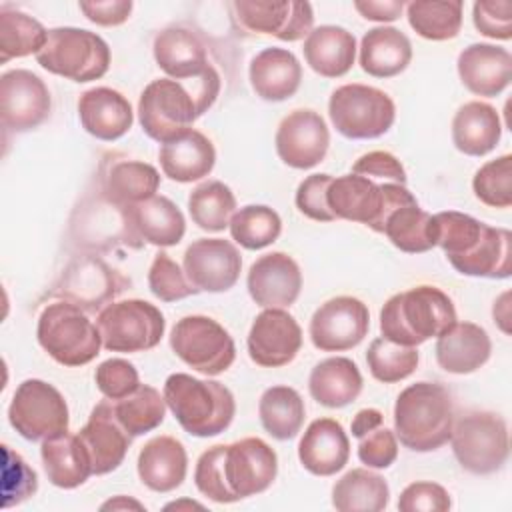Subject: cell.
I'll list each match as a JSON object with an SVG mask.
<instances>
[{"label":"cell","mask_w":512,"mask_h":512,"mask_svg":"<svg viewBox=\"0 0 512 512\" xmlns=\"http://www.w3.org/2000/svg\"><path fill=\"white\" fill-rule=\"evenodd\" d=\"M412 44L394 26H376L362 36L360 68L374 78H392L408 68Z\"/></svg>","instance_id":"cell-37"},{"label":"cell","mask_w":512,"mask_h":512,"mask_svg":"<svg viewBox=\"0 0 512 512\" xmlns=\"http://www.w3.org/2000/svg\"><path fill=\"white\" fill-rule=\"evenodd\" d=\"M78 116L82 128L104 142L122 138L134 122V112L128 98L106 86H96L80 94Z\"/></svg>","instance_id":"cell-25"},{"label":"cell","mask_w":512,"mask_h":512,"mask_svg":"<svg viewBox=\"0 0 512 512\" xmlns=\"http://www.w3.org/2000/svg\"><path fill=\"white\" fill-rule=\"evenodd\" d=\"M102 346L110 352H144L160 344L166 328L162 312L140 298L106 304L96 318Z\"/></svg>","instance_id":"cell-11"},{"label":"cell","mask_w":512,"mask_h":512,"mask_svg":"<svg viewBox=\"0 0 512 512\" xmlns=\"http://www.w3.org/2000/svg\"><path fill=\"white\" fill-rule=\"evenodd\" d=\"M224 450H226V444H216L200 454L194 468V484L200 490V494H204L206 498L218 504H232L238 500L226 482Z\"/></svg>","instance_id":"cell-51"},{"label":"cell","mask_w":512,"mask_h":512,"mask_svg":"<svg viewBox=\"0 0 512 512\" xmlns=\"http://www.w3.org/2000/svg\"><path fill=\"white\" fill-rule=\"evenodd\" d=\"M36 60L50 74L72 82H90L108 72L110 48L96 32L60 26L48 30V40L36 54Z\"/></svg>","instance_id":"cell-8"},{"label":"cell","mask_w":512,"mask_h":512,"mask_svg":"<svg viewBox=\"0 0 512 512\" xmlns=\"http://www.w3.org/2000/svg\"><path fill=\"white\" fill-rule=\"evenodd\" d=\"M454 404L438 382H416L404 388L394 404V434L412 452H432L452 436Z\"/></svg>","instance_id":"cell-3"},{"label":"cell","mask_w":512,"mask_h":512,"mask_svg":"<svg viewBox=\"0 0 512 512\" xmlns=\"http://www.w3.org/2000/svg\"><path fill=\"white\" fill-rule=\"evenodd\" d=\"M182 266L198 292H226L240 278L242 256L230 240L200 238L186 248Z\"/></svg>","instance_id":"cell-19"},{"label":"cell","mask_w":512,"mask_h":512,"mask_svg":"<svg viewBox=\"0 0 512 512\" xmlns=\"http://www.w3.org/2000/svg\"><path fill=\"white\" fill-rule=\"evenodd\" d=\"M500 136L498 110L486 102H466L452 118V142L466 156H486L498 146Z\"/></svg>","instance_id":"cell-35"},{"label":"cell","mask_w":512,"mask_h":512,"mask_svg":"<svg viewBox=\"0 0 512 512\" xmlns=\"http://www.w3.org/2000/svg\"><path fill=\"white\" fill-rule=\"evenodd\" d=\"M164 400L182 430L198 438L222 434L236 414L234 394L222 382L184 372L166 378Z\"/></svg>","instance_id":"cell-5"},{"label":"cell","mask_w":512,"mask_h":512,"mask_svg":"<svg viewBox=\"0 0 512 512\" xmlns=\"http://www.w3.org/2000/svg\"><path fill=\"white\" fill-rule=\"evenodd\" d=\"M48 40V30L30 14L16 8H0V62L38 54Z\"/></svg>","instance_id":"cell-42"},{"label":"cell","mask_w":512,"mask_h":512,"mask_svg":"<svg viewBox=\"0 0 512 512\" xmlns=\"http://www.w3.org/2000/svg\"><path fill=\"white\" fill-rule=\"evenodd\" d=\"M246 288L250 298L262 308L292 306L302 290V272L286 252H268L252 262Z\"/></svg>","instance_id":"cell-22"},{"label":"cell","mask_w":512,"mask_h":512,"mask_svg":"<svg viewBox=\"0 0 512 512\" xmlns=\"http://www.w3.org/2000/svg\"><path fill=\"white\" fill-rule=\"evenodd\" d=\"M164 508H166V510H180V508H202V504H198V502H192V500H180V502H172V504H166Z\"/></svg>","instance_id":"cell-63"},{"label":"cell","mask_w":512,"mask_h":512,"mask_svg":"<svg viewBox=\"0 0 512 512\" xmlns=\"http://www.w3.org/2000/svg\"><path fill=\"white\" fill-rule=\"evenodd\" d=\"M230 236L246 250H262L278 240L282 220L278 212L264 204H248L230 218Z\"/></svg>","instance_id":"cell-46"},{"label":"cell","mask_w":512,"mask_h":512,"mask_svg":"<svg viewBox=\"0 0 512 512\" xmlns=\"http://www.w3.org/2000/svg\"><path fill=\"white\" fill-rule=\"evenodd\" d=\"M450 508L448 490L436 482H412L398 498L400 512H446Z\"/></svg>","instance_id":"cell-53"},{"label":"cell","mask_w":512,"mask_h":512,"mask_svg":"<svg viewBox=\"0 0 512 512\" xmlns=\"http://www.w3.org/2000/svg\"><path fill=\"white\" fill-rule=\"evenodd\" d=\"M370 328L368 306L354 296H336L316 308L308 334L322 352H344L358 346Z\"/></svg>","instance_id":"cell-14"},{"label":"cell","mask_w":512,"mask_h":512,"mask_svg":"<svg viewBox=\"0 0 512 512\" xmlns=\"http://www.w3.org/2000/svg\"><path fill=\"white\" fill-rule=\"evenodd\" d=\"M300 464L314 476H334L350 458V442L340 422L316 418L298 444Z\"/></svg>","instance_id":"cell-26"},{"label":"cell","mask_w":512,"mask_h":512,"mask_svg":"<svg viewBox=\"0 0 512 512\" xmlns=\"http://www.w3.org/2000/svg\"><path fill=\"white\" fill-rule=\"evenodd\" d=\"M224 474L236 500H242L272 486L278 474V456L262 438H242L226 444Z\"/></svg>","instance_id":"cell-18"},{"label":"cell","mask_w":512,"mask_h":512,"mask_svg":"<svg viewBox=\"0 0 512 512\" xmlns=\"http://www.w3.org/2000/svg\"><path fill=\"white\" fill-rule=\"evenodd\" d=\"M472 20L476 30L482 36H488L494 40L512 38V2L510 0L474 2Z\"/></svg>","instance_id":"cell-55"},{"label":"cell","mask_w":512,"mask_h":512,"mask_svg":"<svg viewBox=\"0 0 512 512\" xmlns=\"http://www.w3.org/2000/svg\"><path fill=\"white\" fill-rule=\"evenodd\" d=\"M306 64L324 78H340L350 72L356 58V38L342 26L324 24L312 28L302 46Z\"/></svg>","instance_id":"cell-34"},{"label":"cell","mask_w":512,"mask_h":512,"mask_svg":"<svg viewBox=\"0 0 512 512\" xmlns=\"http://www.w3.org/2000/svg\"><path fill=\"white\" fill-rule=\"evenodd\" d=\"M164 176L174 182H196L208 176L216 164V150L208 136L190 128L158 150Z\"/></svg>","instance_id":"cell-31"},{"label":"cell","mask_w":512,"mask_h":512,"mask_svg":"<svg viewBox=\"0 0 512 512\" xmlns=\"http://www.w3.org/2000/svg\"><path fill=\"white\" fill-rule=\"evenodd\" d=\"M508 292H504L502 296H500V300L498 302H494V322H498L500 324V328L508 334V326H506V322H508V304H506V300H508Z\"/></svg>","instance_id":"cell-62"},{"label":"cell","mask_w":512,"mask_h":512,"mask_svg":"<svg viewBox=\"0 0 512 512\" xmlns=\"http://www.w3.org/2000/svg\"><path fill=\"white\" fill-rule=\"evenodd\" d=\"M388 502V482L368 468L346 472L332 488V506L340 512H380Z\"/></svg>","instance_id":"cell-40"},{"label":"cell","mask_w":512,"mask_h":512,"mask_svg":"<svg viewBox=\"0 0 512 512\" xmlns=\"http://www.w3.org/2000/svg\"><path fill=\"white\" fill-rule=\"evenodd\" d=\"M126 508H134V510H144V504H140L138 500L126 498V496H116L108 502H104L100 506V510H126Z\"/></svg>","instance_id":"cell-61"},{"label":"cell","mask_w":512,"mask_h":512,"mask_svg":"<svg viewBox=\"0 0 512 512\" xmlns=\"http://www.w3.org/2000/svg\"><path fill=\"white\" fill-rule=\"evenodd\" d=\"M128 284L130 282L104 260L82 256L66 266L54 292L84 312H96L124 292Z\"/></svg>","instance_id":"cell-16"},{"label":"cell","mask_w":512,"mask_h":512,"mask_svg":"<svg viewBox=\"0 0 512 512\" xmlns=\"http://www.w3.org/2000/svg\"><path fill=\"white\" fill-rule=\"evenodd\" d=\"M420 362V354L414 346H400L384 336L374 338L366 352V364L370 374L384 384H394L408 378Z\"/></svg>","instance_id":"cell-47"},{"label":"cell","mask_w":512,"mask_h":512,"mask_svg":"<svg viewBox=\"0 0 512 512\" xmlns=\"http://www.w3.org/2000/svg\"><path fill=\"white\" fill-rule=\"evenodd\" d=\"M166 408L164 394L148 384H140L132 394L112 400L116 420L132 438L158 428L164 422Z\"/></svg>","instance_id":"cell-43"},{"label":"cell","mask_w":512,"mask_h":512,"mask_svg":"<svg viewBox=\"0 0 512 512\" xmlns=\"http://www.w3.org/2000/svg\"><path fill=\"white\" fill-rule=\"evenodd\" d=\"M436 246L464 276L508 278L512 274V234L470 214L446 210L434 214Z\"/></svg>","instance_id":"cell-1"},{"label":"cell","mask_w":512,"mask_h":512,"mask_svg":"<svg viewBox=\"0 0 512 512\" xmlns=\"http://www.w3.org/2000/svg\"><path fill=\"white\" fill-rule=\"evenodd\" d=\"M262 428L276 440L294 438L306 418L302 396L290 386L266 388L258 402Z\"/></svg>","instance_id":"cell-41"},{"label":"cell","mask_w":512,"mask_h":512,"mask_svg":"<svg viewBox=\"0 0 512 512\" xmlns=\"http://www.w3.org/2000/svg\"><path fill=\"white\" fill-rule=\"evenodd\" d=\"M122 210L132 234L140 242L166 248V246H176L184 238V232H186L184 214L166 196L154 194Z\"/></svg>","instance_id":"cell-27"},{"label":"cell","mask_w":512,"mask_h":512,"mask_svg":"<svg viewBox=\"0 0 512 512\" xmlns=\"http://www.w3.org/2000/svg\"><path fill=\"white\" fill-rule=\"evenodd\" d=\"M94 380L104 398L110 400H120L140 386L138 370L124 358H108L100 362L94 372Z\"/></svg>","instance_id":"cell-52"},{"label":"cell","mask_w":512,"mask_h":512,"mask_svg":"<svg viewBox=\"0 0 512 512\" xmlns=\"http://www.w3.org/2000/svg\"><path fill=\"white\" fill-rule=\"evenodd\" d=\"M352 174L366 178H388L396 184H404L408 178L400 160L386 150H374L360 156L352 166Z\"/></svg>","instance_id":"cell-57"},{"label":"cell","mask_w":512,"mask_h":512,"mask_svg":"<svg viewBox=\"0 0 512 512\" xmlns=\"http://www.w3.org/2000/svg\"><path fill=\"white\" fill-rule=\"evenodd\" d=\"M416 200L414 194L396 182L376 184L372 178L360 174H344L332 178L326 202L334 218L360 222L372 228L374 232H382V224L386 216L400 204Z\"/></svg>","instance_id":"cell-7"},{"label":"cell","mask_w":512,"mask_h":512,"mask_svg":"<svg viewBox=\"0 0 512 512\" xmlns=\"http://www.w3.org/2000/svg\"><path fill=\"white\" fill-rule=\"evenodd\" d=\"M170 348L184 364L206 376L226 372L236 358V346L228 330L202 314L184 316L174 324Z\"/></svg>","instance_id":"cell-12"},{"label":"cell","mask_w":512,"mask_h":512,"mask_svg":"<svg viewBox=\"0 0 512 512\" xmlns=\"http://www.w3.org/2000/svg\"><path fill=\"white\" fill-rule=\"evenodd\" d=\"M310 396L326 408H344L362 392V374L350 358L332 356L318 362L308 376Z\"/></svg>","instance_id":"cell-38"},{"label":"cell","mask_w":512,"mask_h":512,"mask_svg":"<svg viewBox=\"0 0 512 512\" xmlns=\"http://www.w3.org/2000/svg\"><path fill=\"white\" fill-rule=\"evenodd\" d=\"M50 108V90L38 74L16 68L0 76V118L6 130H34L48 118Z\"/></svg>","instance_id":"cell-15"},{"label":"cell","mask_w":512,"mask_h":512,"mask_svg":"<svg viewBox=\"0 0 512 512\" xmlns=\"http://www.w3.org/2000/svg\"><path fill=\"white\" fill-rule=\"evenodd\" d=\"M354 8L362 14L366 20L374 22H392L400 18L404 4L398 0H358L354 2Z\"/></svg>","instance_id":"cell-59"},{"label":"cell","mask_w":512,"mask_h":512,"mask_svg":"<svg viewBox=\"0 0 512 512\" xmlns=\"http://www.w3.org/2000/svg\"><path fill=\"white\" fill-rule=\"evenodd\" d=\"M136 466L140 482L146 488L160 494L172 492L186 478V448L172 436H156L142 446Z\"/></svg>","instance_id":"cell-32"},{"label":"cell","mask_w":512,"mask_h":512,"mask_svg":"<svg viewBox=\"0 0 512 512\" xmlns=\"http://www.w3.org/2000/svg\"><path fill=\"white\" fill-rule=\"evenodd\" d=\"M38 344L62 366H84L92 362L102 348L98 326L82 308L60 300L44 306L36 326Z\"/></svg>","instance_id":"cell-6"},{"label":"cell","mask_w":512,"mask_h":512,"mask_svg":"<svg viewBox=\"0 0 512 512\" xmlns=\"http://www.w3.org/2000/svg\"><path fill=\"white\" fill-rule=\"evenodd\" d=\"M474 196L492 208L512 206V156L502 154L482 164L472 178Z\"/></svg>","instance_id":"cell-48"},{"label":"cell","mask_w":512,"mask_h":512,"mask_svg":"<svg viewBox=\"0 0 512 512\" xmlns=\"http://www.w3.org/2000/svg\"><path fill=\"white\" fill-rule=\"evenodd\" d=\"M188 212L198 228L222 232L230 226V218L236 212V196L224 182L208 180L190 192Z\"/></svg>","instance_id":"cell-44"},{"label":"cell","mask_w":512,"mask_h":512,"mask_svg":"<svg viewBox=\"0 0 512 512\" xmlns=\"http://www.w3.org/2000/svg\"><path fill=\"white\" fill-rule=\"evenodd\" d=\"M278 158L296 170H308L320 164L330 146V132L324 118L308 108L286 114L276 130Z\"/></svg>","instance_id":"cell-17"},{"label":"cell","mask_w":512,"mask_h":512,"mask_svg":"<svg viewBox=\"0 0 512 512\" xmlns=\"http://www.w3.org/2000/svg\"><path fill=\"white\" fill-rule=\"evenodd\" d=\"M452 452L470 474L498 472L510 454L506 420L488 410L462 414L452 426Z\"/></svg>","instance_id":"cell-9"},{"label":"cell","mask_w":512,"mask_h":512,"mask_svg":"<svg viewBox=\"0 0 512 512\" xmlns=\"http://www.w3.org/2000/svg\"><path fill=\"white\" fill-rule=\"evenodd\" d=\"M38 490L34 468L8 444H2V506L12 508L22 504Z\"/></svg>","instance_id":"cell-49"},{"label":"cell","mask_w":512,"mask_h":512,"mask_svg":"<svg viewBox=\"0 0 512 512\" xmlns=\"http://www.w3.org/2000/svg\"><path fill=\"white\" fill-rule=\"evenodd\" d=\"M78 438L90 456L92 474L96 476L116 470L124 462L132 442V436L116 420L110 398H104L94 406L88 422L80 428Z\"/></svg>","instance_id":"cell-23"},{"label":"cell","mask_w":512,"mask_h":512,"mask_svg":"<svg viewBox=\"0 0 512 512\" xmlns=\"http://www.w3.org/2000/svg\"><path fill=\"white\" fill-rule=\"evenodd\" d=\"M382 234L406 254H422L436 246L434 216L418 206V200L396 206L382 224Z\"/></svg>","instance_id":"cell-39"},{"label":"cell","mask_w":512,"mask_h":512,"mask_svg":"<svg viewBox=\"0 0 512 512\" xmlns=\"http://www.w3.org/2000/svg\"><path fill=\"white\" fill-rule=\"evenodd\" d=\"M358 440V458L368 468H388L398 458V438L388 428L378 426Z\"/></svg>","instance_id":"cell-56"},{"label":"cell","mask_w":512,"mask_h":512,"mask_svg":"<svg viewBox=\"0 0 512 512\" xmlns=\"http://www.w3.org/2000/svg\"><path fill=\"white\" fill-rule=\"evenodd\" d=\"M240 26L248 32L276 36L284 42L302 40L312 32L314 12L308 2H232Z\"/></svg>","instance_id":"cell-21"},{"label":"cell","mask_w":512,"mask_h":512,"mask_svg":"<svg viewBox=\"0 0 512 512\" xmlns=\"http://www.w3.org/2000/svg\"><path fill=\"white\" fill-rule=\"evenodd\" d=\"M150 292L162 302H176L198 294V290L186 278V272L166 252H158L148 270Z\"/></svg>","instance_id":"cell-50"},{"label":"cell","mask_w":512,"mask_h":512,"mask_svg":"<svg viewBox=\"0 0 512 512\" xmlns=\"http://www.w3.org/2000/svg\"><path fill=\"white\" fill-rule=\"evenodd\" d=\"M40 456L48 480L58 488H78L92 476V462L82 440L68 430L42 440Z\"/></svg>","instance_id":"cell-36"},{"label":"cell","mask_w":512,"mask_h":512,"mask_svg":"<svg viewBox=\"0 0 512 512\" xmlns=\"http://www.w3.org/2000/svg\"><path fill=\"white\" fill-rule=\"evenodd\" d=\"M332 182L330 174H310L304 178L296 190V208L310 220L332 222L336 220L328 208L326 192Z\"/></svg>","instance_id":"cell-54"},{"label":"cell","mask_w":512,"mask_h":512,"mask_svg":"<svg viewBox=\"0 0 512 512\" xmlns=\"http://www.w3.org/2000/svg\"><path fill=\"white\" fill-rule=\"evenodd\" d=\"M134 4L130 0H104V2H80L84 16L98 26H120L130 18Z\"/></svg>","instance_id":"cell-58"},{"label":"cell","mask_w":512,"mask_h":512,"mask_svg":"<svg viewBox=\"0 0 512 512\" xmlns=\"http://www.w3.org/2000/svg\"><path fill=\"white\" fill-rule=\"evenodd\" d=\"M456 322L454 302L436 286H416L390 296L380 310V332L400 346H420Z\"/></svg>","instance_id":"cell-4"},{"label":"cell","mask_w":512,"mask_h":512,"mask_svg":"<svg viewBox=\"0 0 512 512\" xmlns=\"http://www.w3.org/2000/svg\"><path fill=\"white\" fill-rule=\"evenodd\" d=\"M218 92L220 76L214 66L192 80H152L138 100L140 126L148 138L166 144L190 130L194 120L216 102Z\"/></svg>","instance_id":"cell-2"},{"label":"cell","mask_w":512,"mask_h":512,"mask_svg":"<svg viewBox=\"0 0 512 512\" xmlns=\"http://www.w3.org/2000/svg\"><path fill=\"white\" fill-rule=\"evenodd\" d=\"M462 2H434V0H418L406 6L408 24L412 30L432 42L452 40L458 36L462 28Z\"/></svg>","instance_id":"cell-45"},{"label":"cell","mask_w":512,"mask_h":512,"mask_svg":"<svg viewBox=\"0 0 512 512\" xmlns=\"http://www.w3.org/2000/svg\"><path fill=\"white\" fill-rule=\"evenodd\" d=\"M248 78L254 92L268 102H282L294 96L302 82V66L286 48H264L248 68Z\"/></svg>","instance_id":"cell-30"},{"label":"cell","mask_w":512,"mask_h":512,"mask_svg":"<svg viewBox=\"0 0 512 512\" xmlns=\"http://www.w3.org/2000/svg\"><path fill=\"white\" fill-rule=\"evenodd\" d=\"M302 348V330L282 308H264L248 332L250 360L264 368L290 364Z\"/></svg>","instance_id":"cell-20"},{"label":"cell","mask_w":512,"mask_h":512,"mask_svg":"<svg viewBox=\"0 0 512 512\" xmlns=\"http://www.w3.org/2000/svg\"><path fill=\"white\" fill-rule=\"evenodd\" d=\"M328 114L342 136L350 140H372L392 128L396 106L380 88L344 84L330 94Z\"/></svg>","instance_id":"cell-10"},{"label":"cell","mask_w":512,"mask_h":512,"mask_svg":"<svg viewBox=\"0 0 512 512\" xmlns=\"http://www.w3.org/2000/svg\"><path fill=\"white\" fill-rule=\"evenodd\" d=\"M436 362L450 374H470L482 368L492 352L488 332L474 322H454L436 338Z\"/></svg>","instance_id":"cell-28"},{"label":"cell","mask_w":512,"mask_h":512,"mask_svg":"<svg viewBox=\"0 0 512 512\" xmlns=\"http://www.w3.org/2000/svg\"><path fill=\"white\" fill-rule=\"evenodd\" d=\"M456 66L462 84L476 96H498L512 80V56L496 44H470L460 52Z\"/></svg>","instance_id":"cell-24"},{"label":"cell","mask_w":512,"mask_h":512,"mask_svg":"<svg viewBox=\"0 0 512 512\" xmlns=\"http://www.w3.org/2000/svg\"><path fill=\"white\" fill-rule=\"evenodd\" d=\"M154 60L174 80L202 76L212 64L204 42L188 28L168 26L154 38Z\"/></svg>","instance_id":"cell-29"},{"label":"cell","mask_w":512,"mask_h":512,"mask_svg":"<svg viewBox=\"0 0 512 512\" xmlns=\"http://www.w3.org/2000/svg\"><path fill=\"white\" fill-rule=\"evenodd\" d=\"M8 420L22 438L32 442L46 440L68 430V404L52 384L28 378L18 384L10 400Z\"/></svg>","instance_id":"cell-13"},{"label":"cell","mask_w":512,"mask_h":512,"mask_svg":"<svg viewBox=\"0 0 512 512\" xmlns=\"http://www.w3.org/2000/svg\"><path fill=\"white\" fill-rule=\"evenodd\" d=\"M160 186L158 170L140 160L118 158L104 162L102 168V194L104 198L118 206L128 208L156 194Z\"/></svg>","instance_id":"cell-33"},{"label":"cell","mask_w":512,"mask_h":512,"mask_svg":"<svg viewBox=\"0 0 512 512\" xmlns=\"http://www.w3.org/2000/svg\"><path fill=\"white\" fill-rule=\"evenodd\" d=\"M384 414L378 408H362L356 412L354 420H352V436L362 438L364 434L372 432L374 428L382 426Z\"/></svg>","instance_id":"cell-60"}]
</instances>
